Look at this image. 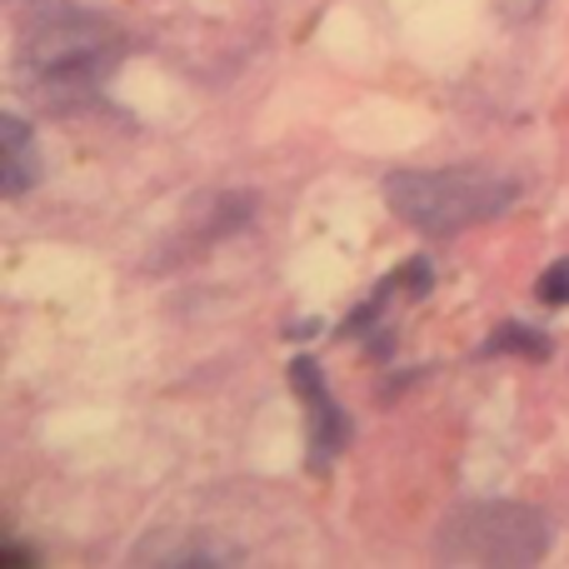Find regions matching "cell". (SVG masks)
Instances as JSON below:
<instances>
[{
    "mask_svg": "<svg viewBox=\"0 0 569 569\" xmlns=\"http://www.w3.org/2000/svg\"><path fill=\"white\" fill-rule=\"evenodd\" d=\"M290 380H295V390H300V400L310 405V465L320 470V465H330L335 455L345 450V440H350V420L340 415V405H335L330 385H325L320 365H315L310 355H300V360L290 365Z\"/></svg>",
    "mask_w": 569,
    "mask_h": 569,
    "instance_id": "4",
    "label": "cell"
},
{
    "mask_svg": "<svg viewBox=\"0 0 569 569\" xmlns=\"http://www.w3.org/2000/svg\"><path fill=\"white\" fill-rule=\"evenodd\" d=\"M116 30L86 6L36 0L20 26V80L50 110H70L90 100L116 70Z\"/></svg>",
    "mask_w": 569,
    "mask_h": 569,
    "instance_id": "1",
    "label": "cell"
},
{
    "mask_svg": "<svg viewBox=\"0 0 569 569\" xmlns=\"http://www.w3.org/2000/svg\"><path fill=\"white\" fill-rule=\"evenodd\" d=\"M146 560H160V565H226V560H240V550H230V545H206V540L166 545L156 535V540H146L136 550V565H146Z\"/></svg>",
    "mask_w": 569,
    "mask_h": 569,
    "instance_id": "6",
    "label": "cell"
},
{
    "mask_svg": "<svg viewBox=\"0 0 569 569\" xmlns=\"http://www.w3.org/2000/svg\"><path fill=\"white\" fill-rule=\"evenodd\" d=\"M525 355V360H545L550 355V340H545L535 325H500V330L485 340V355Z\"/></svg>",
    "mask_w": 569,
    "mask_h": 569,
    "instance_id": "7",
    "label": "cell"
},
{
    "mask_svg": "<svg viewBox=\"0 0 569 569\" xmlns=\"http://www.w3.org/2000/svg\"><path fill=\"white\" fill-rule=\"evenodd\" d=\"M0 140H6V176H0V190H6V200H20L40 180V140L30 136V126L20 116L0 120Z\"/></svg>",
    "mask_w": 569,
    "mask_h": 569,
    "instance_id": "5",
    "label": "cell"
},
{
    "mask_svg": "<svg viewBox=\"0 0 569 569\" xmlns=\"http://www.w3.org/2000/svg\"><path fill=\"white\" fill-rule=\"evenodd\" d=\"M550 530H545V515L530 505H510V500H480L455 510L440 525V550L445 565H540Z\"/></svg>",
    "mask_w": 569,
    "mask_h": 569,
    "instance_id": "3",
    "label": "cell"
},
{
    "mask_svg": "<svg viewBox=\"0 0 569 569\" xmlns=\"http://www.w3.org/2000/svg\"><path fill=\"white\" fill-rule=\"evenodd\" d=\"M520 186L500 170H475V166H450V170H395L385 180V200L390 210L415 226L420 236H460V230L495 220L515 206Z\"/></svg>",
    "mask_w": 569,
    "mask_h": 569,
    "instance_id": "2",
    "label": "cell"
},
{
    "mask_svg": "<svg viewBox=\"0 0 569 569\" xmlns=\"http://www.w3.org/2000/svg\"><path fill=\"white\" fill-rule=\"evenodd\" d=\"M535 295H540L545 305H569V260H555L540 276V284H535Z\"/></svg>",
    "mask_w": 569,
    "mask_h": 569,
    "instance_id": "8",
    "label": "cell"
}]
</instances>
